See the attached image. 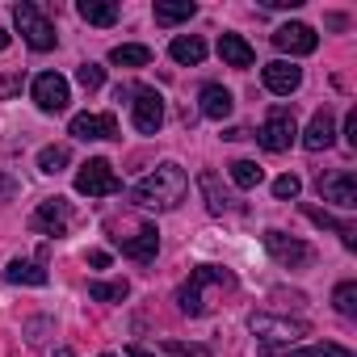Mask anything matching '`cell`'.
Instances as JSON below:
<instances>
[{
	"label": "cell",
	"mask_w": 357,
	"mask_h": 357,
	"mask_svg": "<svg viewBox=\"0 0 357 357\" xmlns=\"http://www.w3.org/2000/svg\"><path fill=\"white\" fill-rule=\"evenodd\" d=\"M168 55H172L176 63H185V68H198V63L206 59V43H202L198 34H181V38H172Z\"/></svg>",
	"instance_id": "21"
},
{
	"label": "cell",
	"mask_w": 357,
	"mask_h": 357,
	"mask_svg": "<svg viewBox=\"0 0 357 357\" xmlns=\"http://www.w3.org/2000/svg\"><path fill=\"white\" fill-rule=\"evenodd\" d=\"M265 252H269L278 265H286V269H303V265L315 261V248H311V244H303V240H294V236H286V231H278V227L265 231Z\"/></svg>",
	"instance_id": "7"
},
{
	"label": "cell",
	"mask_w": 357,
	"mask_h": 357,
	"mask_svg": "<svg viewBox=\"0 0 357 357\" xmlns=\"http://www.w3.org/2000/svg\"><path fill=\"white\" fill-rule=\"evenodd\" d=\"M109 63H118V68H147L151 63V51L143 43H122V47L109 51Z\"/></svg>",
	"instance_id": "24"
},
{
	"label": "cell",
	"mask_w": 357,
	"mask_h": 357,
	"mask_svg": "<svg viewBox=\"0 0 357 357\" xmlns=\"http://www.w3.org/2000/svg\"><path fill=\"white\" fill-rule=\"evenodd\" d=\"M164 353H172V357H211L206 344H181V340H164Z\"/></svg>",
	"instance_id": "33"
},
{
	"label": "cell",
	"mask_w": 357,
	"mask_h": 357,
	"mask_svg": "<svg viewBox=\"0 0 357 357\" xmlns=\"http://www.w3.org/2000/svg\"><path fill=\"white\" fill-rule=\"evenodd\" d=\"M303 194V181H298V176L294 172H286V176H278V181H273V198H298Z\"/></svg>",
	"instance_id": "32"
},
{
	"label": "cell",
	"mask_w": 357,
	"mask_h": 357,
	"mask_svg": "<svg viewBox=\"0 0 357 357\" xmlns=\"http://www.w3.org/2000/svg\"><path fill=\"white\" fill-rule=\"evenodd\" d=\"M261 5H265V9H298L303 0H261Z\"/></svg>",
	"instance_id": "36"
},
{
	"label": "cell",
	"mask_w": 357,
	"mask_h": 357,
	"mask_svg": "<svg viewBox=\"0 0 357 357\" xmlns=\"http://www.w3.org/2000/svg\"><path fill=\"white\" fill-rule=\"evenodd\" d=\"M101 357H118V353H101Z\"/></svg>",
	"instance_id": "42"
},
{
	"label": "cell",
	"mask_w": 357,
	"mask_h": 357,
	"mask_svg": "<svg viewBox=\"0 0 357 357\" xmlns=\"http://www.w3.org/2000/svg\"><path fill=\"white\" fill-rule=\"evenodd\" d=\"M273 47L286 51V55H311L319 47V34L311 26H303V22H286V26L273 30Z\"/></svg>",
	"instance_id": "13"
},
{
	"label": "cell",
	"mask_w": 357,
	"mask_h": 357,
	"mask_svg": "<svg viewBox=\"0 0 357 357\" xmlns=\"http://www.w3.org/2000/svg\"><path fill=\"white\" fill-rule=\"evenodd\" d=\"M185 190H190L185 168L164 160V164H155V172H147L143 181L130 185V202L143 206V211H172V206H181Z\"/></svg>",
	"instance_id": "1"
},
{
	"label": "cell",
	"mask_w": 357,
	"mask_h": 357,
	"mask_svg": "<svg viewBox=\"0 0 357 357\" xmlns=\"http://www.w3.org/2000/svg\"><path fill=\"white\" fill-rule=\"evenodd\" d=\"M72 139H118V118L114 114H76L72 118Z\"/></svg>",
	"instance_id": "15"
},
{
	"label": "cell",
	"mask_w": 357,
	"mask_h": 357,
	"mask_svg": "<svg viewBox=\"0 0 357 357\" xmlns=\"http://www.w3.org/2000/svg\"><path fill=\"white\" fill-rule=\"evenodd\" d=\"M76 13H80L89 26H114V22H118V5H114V0H80Z\"/></svg>",
	"instance_id": "23"
},
{
	"label": "cell",
	"mask_w": 357,
	"mask_h": 357,
	"mask_svg": "<svg viewBox=\"0 0 357 357\" xmlns=\"http://www.w3.org/2000/svg\"><path fill=\"white\" fill-rule=\"evenodd\" d=\"M68 164H72V147H68V143H51V147H43V151H38V168H43L47 176L63 172Z\"/></svg>",
	"instance_id": "25"
},
{
	"label": "cell",
	"mask_w": 357,
	"mask_h": 357,
	"mask_svg": "<svg viewBox=\"0 0 357 357\" xmlns=\"http://www.w3.org/2000/svg\"><path fill=\"white\" fill-rule=\"evenodd\" d=\"M261 176H265V168H261L257 160H236V164H231V181H236L240 190H257Z\"/></svg>",
	"instance_id": "27"
},
{
	"label": "cell",
	"mask_w": 357,
	"mask_h": 357,
	"mask_svg": "<svg viewBox=\"0 0 357 357\" xmlns=\"http://www.w3.org/2000/svg\"><path fill=\"white\" fill-rule=\"evenodd\" d=\"M303 215H307L315 227H324V231H336L344 248H357V227H353V223H344V219H336V215H328V211H319V206H303Z\"/></svg>",
	"instance_id": "19"
},
{
	"label": "cell",
	"mask_w": 357,
	"mask_h": 357,
	"mask_svg": "<svg viewBox=\"0 0 357 357\" xmlns=\"http://www.w3.org/2000/svg\"><path fill=\"white\" fill-rule=\"evenodd\" d=\"M55 357H72V349H55Z\"/></svg>",
	"instance_id": "41"
},
{
	"label": "cell",
	"mask_w": 357,
	"mask_h": 357,
	"mask_svg": "<svg viewBox=\"0 0 357 357\" xmlns=\"http://www.w3.org/2000/svg\"><path fill=\"white\" fill-rule=\"evenodd\" d=\"M282 357H353L344 344H332V340H319V344H307V349H286Z\"/></svg>",
	"instance_id": "30"
},
{
	"label": "cell",
	"mask_w": 357,
	"mask_h": 357,
	"mask_svg": "<svg viewBox=\"0 0 357 357\" xmlns=\"http://www.w3.org/2000/svg\"><path fill=\"white\" fill-rule=\"evenodd\" d=\"M261 80H265V89H269L273 97H290V93L303 84V68H294V63H286V59H273V63H265Z\"/></svg>",
	"instance_id": "14"
},
{
	"label": "cell",
	"mask_w": 357,
	"mask_h": 357,
	"mask_svg": "<svg viewBox=\"0 0 357 357\" xmlns=\"http://www.w3.org/2000/svg\"><path fill=\"white\" fill-rule=\"evenodd\" d=\"M13 22H17L22 38H26L34 51H51V47L59 43L55 22L43 13V5H34V0H22V5H13Z\"/></svg>",
	"instance_id": "4"
},
{
	"label": "cell",
	"mask_w": 357,
	"mask_h": 357,
	"mask_svg": "<svg viewBox=\"0 0 357 357\" xmlns=\"http://www.w3.org/2000/svg\"><path fill=\"white\" fill-rule=\"evenodd\" d=\"M344 139H349V147H357V109H349V118H344Z\"/></svg>",
	"instance_id": "35"
},
{
	"label": "cell",
	"mask_w": 357,
	"mask_h": 357,
	"mask_svg": "<svg viewBox=\"0 0 357 357\" xmlns=\"http://www.w3.org/2000/svg\"><path fill=\"white\" fill-rule=\"evenodd\" d=\"M9 47V30H0V51H5Z\"/></svg>",
	"instance_id": "40"
},
{
	"label": "cell",
	"mask_w": 357,
	"mask_h": 357,
	"mask_svg": "<svg viewBox=\"0 0 357 357\" xmlns=\"http://www.w3.org/2000/svg\"><path fill=\"white\" fill-rule=\"evenodd\" d=\"M72 223H76V211H72L68 198H47V202H38V211L30 215V227L43 231V236H55V240L68 236Z\"/></svg>",
	"instance_id": "6"
},
{
	"label": "cell",
	"mask_w": 357,
	"mask_h": 357,
	"mask_svg": "<svg viewBox=\"0 0 357 357\" xmlns=\"http://www.w3.org/2000/svg\"><path fill=\"white\" fill-rule=\"evenodd\" d=\"M315 190H319L324 202H332V206H340V211H353V206H357V176H353L349 168L324 172L319 181H315Z\"/></svg>",
	"instance_id": "11"
},
{
	"label": "cell",
	"mask_w": 357,
	"mask_h": 357,
	"mask_svg": "<svg viewBox=\"0 0 357 357\" xmlns=\"http://www.w3.org/2000/svg\"><path fill=\"white\" fill-rule=\"evenodd\" d=\"M198 190H202V198H206V211H211V215L240 211V206H236V198L219 185V172H211V168H206V172H198Z\"/></svg>",
	"instance_id": "17"
},
{
	"label": "cell",
	"mask_w": 357,
	"mask_h": 357,
	"mask_svg": "<svg viewBox=\"0 0 357 357\" xmlns=\"http://www.w3.org/2000/svg\"><path fill=\"white\" fill-rule=\"evenodd\" d=\"M22 89V80L17 76H9V80H0V97H9V93H17Z\"/></svg>",
	"instance_id": "38"
},
{
	"label": "cell",
	"mask_w": 357,
	"mask_h": 357,
	"mask_svg": "<svg viewBox=\"0 0 357 357\" xmlns=\"http://www.w3.org/2000/svg\"><path fill=\"white\" fill-rule=\"evenodd\" d=\"M332 139H336V118H332V109L324 105V109H315L311 126L303 130V147H307V151H324V147H332Z\"/></svg>",
	"instance_id": "16"
},
{
	"label": "cell",
	"mask_w": 357,
	"mask_h": 357,
	"mask_svg": "<svg viewBox=\"0 0 357 357\" xmlns=\"http://www.w3.org/2000/svg\"><path fill=\"white\" fill-rule=\"evenodd\" d=\"M30 93H34V105H38L43 114H63L68 101H72V89H68V80H63L59 72H43V76H34Z\"/></svg>",
	"instance_id": "10"
},
{
	"label": "cell",
	"mask_w": 357,
	"mask_h": 357,
	"mask_svg": "<svg viewBox=\"0 0 357 357\" xmlns=\"http://www.w3.org/2000/svg\"><path fill=\"white\" fill-rule=\"evenodd\" d=\"M257 139H261V147H265V151H286V147L298 139V126H294V109H290V105H273Z\"/></svg>",
	"instance_id": "9"
},
{
	"label": "cell",
	"mask_w": 357,
	"mask_h": 357,
	"mask_svg": "<svg viewBox=\"0 0 357 357\" xmlns=\"http://www.w3.org/2000/svg\"><path fill=\"white\" fill-rule=\"evenodd\" d=\"M76 80H80V89L97 93V89L105 84V68H101V63H80V68H76Z\"/></svg>",
	"instance_id": "31"
},
{
	"label": "cell",
	"mask_w": 357,
	"mask_h": 357,
	"mask_svg": "<svg viewBox=\"0 0 357 357\" xmlns=\"http://www.w3.org/2000/svg\"><path fill=\"white\" fill-rule=\"evenodd\" d=\"M332 307H336L344 319H353V315H357V282H340V286L332 290Z\"/></svg>",
	"instance_id": "29"
},
{
	"label": "cell",
	"mask_w": 357,
	"mask_h": 357,
	"mask_svg": "<svg viewBox=\"0 0 357 357\" xmlns=\"http://www.w3.org/2000/svg\"><path fill=\"white\" fill-rule=\"evenodd\" d=\"M13 194H17V181H13L9 172H0V206H5V202H13Z\"/></svg>",
	"instance_id": "34"
},
{
	"label": "cell",
	"mask_w": 357,
	"mask_h": 357,
	"mask_svg": "<svg viewBox=\"0 0 357 357\" xmlns=\"http://www.w3.org/2000/svg\"><path fill=\"white\" fill-rule=\"evenodd\" d=\"M5 282H13V286H47V269L38 265V261H9L5 265Z\"/></svg>",
	"instance_id": "22"
},
{
	"label": "cell",
	"mask_w": 357,
	"mask_h": 357,
	"mask_svg": "<svg viewBox=\"0 0 357 357\" xmlns=\"http://www.w3.org/2000/svg\"><path fill=\"white\" fill-rule=\"evenodd\" d=\"M198 101H202V118H211V122H223V118L236 109V101H231V93H227L223 84H202Z\"/></svg>",
	"instance_id": "18"
},
{
	"label": "cell",
	"mask_w": 357,
	"mask_h": 357,
	"mask_svg": "<svg viewBox=\"0 0 357 357\" xmlns=\"http://www.w3.org/2000/svg\"><path fill=\"white\" fill-rule=\"evenodd\" d=\"M236 286V273L231 269H223V265H198L185 282H181V290H176V307H181V315H206L211 307H215V298L223 294V290H231Z\"/></svg>",
	"instance_id": "2"
},
{
	"label": "cell",
	"mask_w": 357,
	"mask_h": 357,
	"mask_svg": "<svg viewBox=\"0 0 357 357\" xmlns=\"http://www.w3.org/2000/svg\"><path fill=\"white\" fill-rule=\"evenodd\" d=\"M118 190H122V181H118V172L109 168V160H89L76 172V194H84V198H109Z\"/></svg>",
	"instance_id": "8"
},
{
	"label": "cell",
	"mask_w": 357,
	"mask_h": 357,
	"mask_svg": "<svg viewBox=\"0 0 357 357\" xmlns=\"http://www.w3.org/2000/svg\"><path fill=\"white\" fill-rule=\"evenodd\" d=\"M109 231H114V244L122 248V257H130V261H139V265H151V261H155V252H160V231H155L151 223H135V227L109 223Z\"/></svg>",
	"instance_id": "5"
},
{
	"label": "cell",
	"mask_w": 357,
	"mask_h": 357,
	"mask_svg": "<svg viewBox=\"0 0 357 357\" xmlns=\"http://www.w3.org/2000/svg\"><path fill=\"white\" fill-rule=\"evenodd\" d=\"M89 265H93V269H105V265H109V252H101V248L89 252Z\"/></svg>",
	"instance_id": "37"
},
{
	"label": "cell",
	"mask_w": 357,
	"mask_h": 357,
	"mask_svg": "<svg viewBox=\"0 0 357 357\" xmlns=\"http://www.w3.org/2000/svg\"><path fill=\"white\" fill-rule=\"evenodd\" d=\"M198 13L194 0H176V5H155V26H176V22H190Z\"/></svg>",
	"instance_id": "26"
},
{
	"label": "cell",
	"mask_w": 357,
	"mask_h": 357,
	"mask_svg": "<svg viewBox=\"0 0 357 357\" xmlns=\"http://www.w3.org/2000/svg\"><path fill=\"white\" fill-rule=\"evenodd\" d=\"M248 328L261 336V357H282L294 340L311 336V328L290 315H248Z\"/></svg>",
	"instance_id": "3"
},
{
	"label": "cell",
	"mask_w": 357,
	"mask_h": 357,
	"mask_svg": "<svg viewBox=\"0 0 357 357\" xmlns=\"http://www.w3.org/2000/svg\"><path fill=\"white\" fill-rule=\"evenodd\" d=\"M130 122L139 135H155L164 126V97L155 89H135V101H130Z\"/></svg>",
	"instance_id": "12"
},
{
	"label": "cell",
	"mask_w": 357,
	"mask_h": 357,
	"mask_svg": "<svg viewBox=\"0 0 357 357\" xmlns=\"http://www.w3.org/2000/svg\"><path fill=\"white\" fill-rule=\"evenodd\" d=\"M219 55H223V63H227V68H240V72L257 63V51H252L240 34H223V38H219Z\"/></svg>",
	"instance_id": "20"
},
{
	"label": "cell",
	"mask_w": 357,
	"mask_h": 357,
	"mask_svg": "<svg viewBox=\"0 0 357 357\" xmlns=\"http://www.w3.org/2000/svg\"><path fill=\"white\" fill-rule=\"evenodd\" d=\"M89 294H93L97 303H122V298L130 294V286H126V278H118V282H93Z\"/></svg>",
	"instance_id": "28"
},
{
	"label": "cell",
	"mask_w": 357,
	"mask_h": 357,
	"mask_svg": "<svg viewBox=\"0 0 357 357\" xmlns=\"http://www.w3.org/2000/svg\"><path fill=\"white\" fill-rule=\"evenodd\" d=\"M126 357H155V353H147L143 344H130V349H126Z\"/></svg>",
	"instance_id": "39"
}]
</instances>
